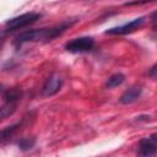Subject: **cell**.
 Instances as JSON below:
<instances>
[{"label": "cell", "instance_id": "obj_1", "mask_svg": "<svg viewBox=\"0 0 157 157\" xmlns=\"http://www.w3.org/2000/svg\"><path fill=\"white\" fill-rule=\"evenodd\" d=\"M75 22H76V20H71V21L63 22L59 26L50 27V28H40V29L25 31V32L20 33L15 38V45L18 47V45H21L23 43H27V42H39V40H47L48 42V40H53L54 38H56L60 34H63L65 32V29L71 27Z\"/></svg>", "mask_w": 157, "mask_h": 157}, {"label": "cell", "instance_id": "obj_2", "mask_svg": "<svg viewBox=\"0 0 157 157\" xmlns=\"http://www.w3.org/2000/svg\"><path fill=\"white\" fill-rule=\"evenodd\" d=\"M40 17H42V15L38 12H27V13H23V15H20V16H16V17L7 20L5 23V27H6V31L21 29L23 27L32 25L33 22H36Z\"/></svg>", "mask_w": 157, "mask_h": 157}, {"label": "cell", "instance_id": "obj_3", "mask_svg": "<svg viewBox=\"0 0 157 157\" xmlns=\"http://www.w3.org/2000/svg\"><path fill=\"white\" fill-rule=\"evenodd\" d=\"M94 47V40L92 37H80L75 38L65 44V49L70 53H85L92 50Z\"/></svg>", "mask_w": 157, "mask_h": 157}, {"label": "cell", "instance_id": "obj_4", "mask_svg": "<svg viewBox=\"0 0 157 157\" xmlns=\"http://www.w3.org/2000/svg\"><path fill=\"white\" fill-rule=\"evenodd\" d=\"M137 157H157V134H152L140 141Z\"/></svg>", "mask_w": 157, "mask_h": 157}, {"label": "cell", "instance_id": "obj_5", "mask_svg": "<svg viewBox=\"0 0 157 157\" xmlns=\"http://www.w3.org/2000/svg\"><path fill=\"white\" fill-rule=\"evenodd\" d=\"M144 22H145V17L141 16V17H137V18L131 20L130 22H128L125 25H121V26H118V27H113V28L107 29L105 31V34H126V33L134 32L135 29L140 28Z\"/></svg>", "mask_w": 157, "mask_h": 157}, {"label": "cell", "instance_id": "obj_6", "mask_svg": "<svg viewBox=\"0 0 157 157\" xmlns=\"http://www.w3.org/2000/svg\"><path fill=\"white\" fill-rule=\"evenodd\" d=\"M63 78L60 75L58 74H53L52 76L48 77V80L45 81L43 88H42V93L43 96L45 97H50V96H54L55 93H58L63 86Z\"/></svg>", "mask_w": 157, "mask_h": 157}, {"label": "cell", "instance_id": "obj_7", "mask_svg": "<svg viewBox=\"0 0 157 157\" xmlns=\"http://www.w3.org/2000/svg\"><path fill=\"white\" fill-rule=\"evenodd\" d=\"M141 87L140 86H132L130 88H128L121 96H120V103L123 104H130V103H134L140 96H141Z\"/></svg>", "mask_w": 157, "mask_h": 157}, {"label": "cell", "instance_id": "obj_8", "mask_svg": "<svg viewBox=\"0 0 157 157\" xmlns=\"http://www.w3.org/2000/svg\"><path fill=\"white\" fill-rule=\"evenodd\" d=\"M2 97L5 99V103H15L16 104L22 97V92L20 88H16V87L9 88L2 92Z\"/></svg>", "mask_w": 157, "mask_h": 157}, {"label": "cell", "instance_id": "obj_9", "mask_svg": "<svg viewBox=\"0 0 157 157\" xmlns=\"http://www.w3.org/2000/svg\"><path fill=\"white\" fill-rule=\"evenodd\" d=\"M124 80H125V76L123 75V74H120V72H118V74H114V75H112L108 80H107V82H105V86L108 87V88H114V87H118V86H120L123 82H124Z\"/></svg>", "mask_w": 157, "mask_h": 157}, {"label": "cell", "instance_id": "obj_10", "mask_svg": "<svg viewBox=\"0 0 157 157\" xmlns=\"http://www.w3.org/2000/svg\"><path fill=\"white\" fill-rule=\"evenodd\" d=\"M21 126V123H17V124H13V125H11V126H7V128H5L2 131H1V141L2 142H5L6 140H9L10 137H12L13 136V134L18 130V128Z\"/></svg>", "mask_w": 157, "mask_h": 157}, {"label": "cell", "instance_id": "obj_11", "mask_svg": "<svg viewBox=\"0 0 157 157\" xmlns=\"http://www.w3.org/2000/svg\"><path fill=\"white\" fill-rule=\"evenodd\" d=\"M34 144H36V137H22L21 140H18L17 146L22 151H28L34 146Z\"/></svg>", "mask_w": 157, "mask_h": 157}, {"label": "cell", "instance_id": "obj_12", "mask_svg": "<svg viewBox=\"0 0 157 157\" xmlns=\"http://www.w3.org/2000/svg\"><path fill=\"white\" fill-rule=\"evenodd\" d=\"M16 110V104L15 103H5L1 107V118L6 119L7 117H10L13 112Z\"/></svg>", "mask_w": 157, "mask_h": 157}, {"label": "cell", "instance_id": "obj_13", "mask_svg": "<svg viewBox=\"0 0 157 157\" xmlns=\"http://www.w3.org/2000/svg\"><path fill=\"white\" fill-rule=\"evenodd\" d=\"M148 76H150L151 78H153V80H157V64H155V65L150 69Z\"/></svg>", "mask_w": 157, "mask_h": 157}, {"label": "cell", "instance_id": "obj_14", "mask_svg": "<svg viewBox=\"0 0 157 157\" xmlns=\"http://www.w3.org/2000/svg\"><path fill=\"white\" fill-rule=\"evenodd\" d=\"M151 18H152V20H157V10L151 13Z\"/></svg>", "mask_w": 157, "mask_h": 157}, {"label": "cell", "instance_id": "obj_15", "mask_svg": "<svg viewBox=\"0 0 157 157\" xmlns=\"http://www.w3.org/2000/svg\"><path fill=\"white\" fill-rule=\"evenodd\" d=\"M153 31H155V32H157V25H156V26L153 27Z\"/></svg>", "mask_w": 157, "mask_h": 157}]
</instances>
